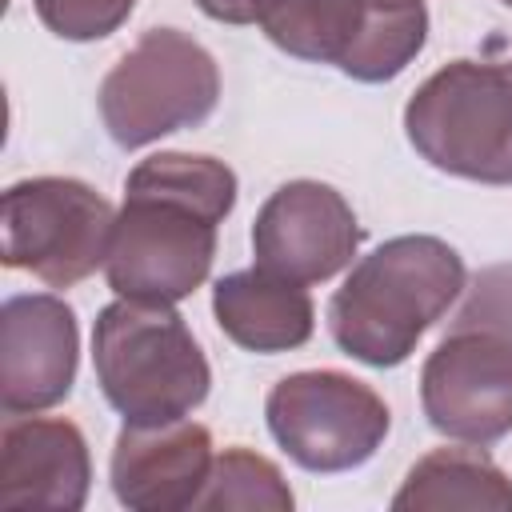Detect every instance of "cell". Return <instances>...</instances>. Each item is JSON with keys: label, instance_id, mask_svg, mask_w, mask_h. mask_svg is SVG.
I'll use <instances>...</instances> for the list:
<instances>
[{"label": "cell", "instance_id": "cell-15", "mask_svg": "<svg viewBox=\"0 0 512 512\" xmlns=\"http://www.w3.org/2000/svg\"><path fill=\"white\" fill-rule=\"evenodd\" d=\"M364 12V0H272L260 28L280 52L340 68L364 28Z\"/></svg>", "mask_w": 512, "mask_h": 512}, {"label": "cell", "instance_id": "cell-8", "mask_svg": "<svg viewBox=\"0 0 512 512\" xmlns=\"http://www.w3.org/2000/svg\"><path fill=\"white\" fill-rule=\"evenodd\" d=\"M428 424L460 444H496L512 432V344L484 328H448L420 368Z\"/></svg>", "mask_w": 512, "mask_h": 512}, {"label": "cell", "instance_id": "cell-11", "mask_svg": "<svg viewBox=\"0 0 512 512\" xmlns=\"http://www.w3.org/2000/svg\"><path fill=\"white\" fill-rule=\"evenodd\" d=\"M212 436L196 420L124 424L112 448V492L136 512L196 508L212 472Z\"/></svg>", "mask_w": 512, "mask_h": 512}, {"label": "cell", "instance_id": "cell-21", "mask_svg": "<svg viewBox=\"0 0 512 512\" xmlns=\"http://www.w3.org/2000/svg\"><path fill=\"white\" fill-rule=\"evenodd\" d=\"M204 16L220 24H260L272 0H196Z\"/></svg>", "mask_w": 512, "mask_h": 512}, {"label": "cell", "instance_id": "cell-17", "mask_svg": "<svg viewBox=\"0 0 512 512\" xmlns=\"http://www.w3.org/2000/svg\"><path fill=\"white\" fill-rule=\"evenodd\" d=\"M124 188H148L176 200H188L216 220H224L236 204V172L216 156H192V152H156L140 160Z\"/></svg>", "mask_w": 512, "mask_h": 512}, {"label": "cell", "instance_id": "cell-5", "mask_svg": "<svg viewBox=\"0 0 512 512\" xmlns=\"http://www.w3.org/2000/svg\"><path fill=\"white\" fill-rule=\"evenodd\" d=\"M220 220L188 200L124 188V208L116 212L104 276L116 296L176 304L192 296L216 260Z\"/></svg>", "mask_w": 512, "mask_h": 512}, {"label": "cell", "instance_id": "cell-3", "mask_svg": "<svg viewBox=\"0 0 512 512\" xmlns=\"http://www.w3.org/2000/svg\"><path fill=\"white\" fill-rule=\"evenodd\" d=\"M408 144L440 172L512 184V60H452L404 108Z\"/></svg>", "mask_w": 512, "mask_h": 512}, {"label": "cell", "instance_id": "cell-6", "mask_svg": "<svg viewBox=\"0 0 512 512\" xmlns=\"http://www.w3.org/2000/svg\"><path fill=\"white\" fill-rule=\"evenodd\" d=\"M116 212L84 180L32 176L4 192V264L72 288L108 260Z\"/></svg>", "mask_w": 512, "mask_h": 512}, {"label": "cell", "instance_id": "cell-20", "mask_svg": "<svg viewBox=\"0 0 512 512\" xmlns=\"http://www.w3.org/2000/svg\"><path fill=\"white\" fill-rule=\"evenodd\" d=\"M456 328H484L512 344V260L488 264L472 276V288L452 320Z\"/></svg>", "mask_w": 512, "mask_h": 512}, {"label": "cell", "instance_id": "cell-22", "mask_svg": "<svg viewBox=\"0 0 512 512\" xmlns=\"http://www.w3.org/2000/svg\"><path fill=\"white\" fill-rule=\"evenodd\" d=\"M504 4H508V8H512V0H504Z\"/></svg>", "mask_w": 512, "mask_h": 512}, {"label": "cell", "instance_id": "cell-12", "mask_svg": "<svg viewBox=\"0 0 512 512\" xmlns=\"http://www.w3.org/2000/svg\"><path fill=\"white\" fill-rule=\"evenodd\" d=\"M88 440L60 416H12L0 432V504L76 512L88 500Z\"/></svg>", "mask_w": 512, "mask_h": 512}, {"label": "cell", "instance_id": "cell-16", "mask_svg": "<svg viewBox=\"0 0 512 512\" xmlns=\"http://www.w3.org/2000/svg\"><path fill=\"white\" fill-rule=\"evenodd\" d=\"M364 8V28L340 60V72L360 84L396 80L428 40V8L424 0H364Z\"/></svg>", "mask_w": 512, "mask_h": 512}, {"label": "cell", "instance_id": "cell-13", "mask_svg": "<svg viewBox=\"0 0 512 512\" xmlns=\"http://www.w3.org/2000/svg\"><path fill=\"white\" fill-rule=\"evenodd\" d=\"M212 316L236 348L260 352V356L300 348L316 328V308L308 288L260 264L216 280Z\"/></svg>", "mask_w": 512, "mask_h": 512}, {"label": "cell", "instance_id": "cell-7", "mask_svg": "<svg viewBox=\"0 0 512 512\" xmlns=\"http://www.w3.org/2000/svg\"><path fill=\"white\" fill-rule=\"evenodd\" d=\"M272 440L304 472H352L388 436V404L356 376L312 368L272 384L264 400Z\"/></svg>", "mask_w": 512, "mask_h": 512}, {"label": "cell", "instance_id": "cell-10", "mask_svg": "<svg viewBox=\"0 0 512 512\" xmlns=\"http://www.w3.org/2000/svg\"><path fill=\"white\" fill-rule=\"evenodd\" d=\"M76 312L52 292H20L0 308V408L32 416L56 408L76 384Z\"/></svg>", "mask_w": 512, "mask_h": 512}, {"label": "cell", "instance_id": "cell-9", "mask_svg": "<svg viewBox=\"0 0 512 512\" xmlns=\"http://www.w3.org/2000/svg\"><path fill=\"white\" fill-rule=\"evenodd\" d=\"M360 236L364 232L352 204L332 184L288 180L256 212L252 256L276 276H288L296 284H320L352 264Z\"/></svg>", "mask_w": 512, "mask_h": 512}, {"label": "cell", "instance_id": "cell-18", "mask_svg": "<svg viewBox=\"0 0 512 512\" xmlns=\"http://www.w3.org/2000/svg\"><path fill=\"white\" fill-rule=\"evenodd\" d=\"M196 508H236V512H288L292 488L280 476V468L248 448H228L212 460L208 484L196 500Z\"/></svg>", "mask_w": 512, "mask_h": 512}, {"label": "cell", "instance_id": "cell-19", "mask_svg": "<svg viewBox=\"0 0 512 512\" xmlns=\"http://www.w3.org/2000/svg\"><path fill=\"white\" fill-rule=\"evenodd\" d=\"M40 24L60 40H104L136 8V0H32Z\"/></svg>", "mask_w": 512, "mask_h": 512}, {"label": "cell", "instance_id": "cell-2", "mask_svg": "<svg viewBox=\"0 0 512 512\" xmlns=\"http://www.w3.org/2000/svg\"><path fill=\"white\" fill-rule=\"evenodd\" d=\"M92 368L104 400L124 424H168L192 416L208 388V360L172 304L112 300L92 328Z\"/></svg>", "mask_w": 512, "mask_h": 512}, {"label": "cell", "instance_id": "cell-1", "mask_svg": "<svg viewBox=\"0 0 512 512\" xmlns=\"http://www.w3.org/2000/svg\"><path fill=\"white\" fill-rule=\"evenodd\" d=\"M464 260L440 236H392L352 264L328 300V328L344 356L368 368L404 364L420 336L464 292Z\"/></svg>", "mask_w": 512, "mask_h": 512}, {"label": "cell", "instance_id": "cell-4", "mask_svg": "<svg viewBox=\"0 0 512 512\" xmlns=\"http://www.w3.org/2000/svg\"><path fill=\"white\" fill-rule=\"evenodd\" d=\"M216 100L220 68L180 28H148L100 80V120L124 152L204 124Z\"/></svg>", "mask_w": 512, "mask_h": 512}, {"label": "cell", "instance_id": "cell-14", "mask_svg": "<svg viewBox=\"0 0 512 512\" xmlns=\"http://www.w3.org/2000/svg\"><path fill=\"white\" fill-rule=\"evenodd\" d=\"M400 512H432V508H468V512H512V480L496 468L480 444L468 448H436L420 456L400 492L392 496Z\"/></svg>", "mask_w": 512, "mask_h": 512}]
</instances>
